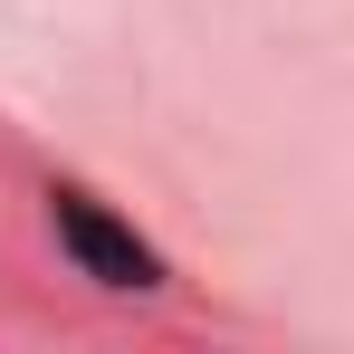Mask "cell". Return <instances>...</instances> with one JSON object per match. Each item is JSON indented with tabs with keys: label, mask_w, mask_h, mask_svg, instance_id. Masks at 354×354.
<instances>
[{
	"label": "cell",
	"mask_w": 354,
	"mask_h": 354,
	"mask_svg": "<svg viewBox=\"0 0 354 354\" xmlns=\"http://www.w3.org/2000/svg\"><path fill=\"white\" fill-rule=\"evenodd\" d=\"M48 230L58 249L77 259V278H96V288H163V249L153 239H134V221H115L106 201H86V192H48Z\"/></svg>",
	"instance_id": "1"
}]
</instances>
